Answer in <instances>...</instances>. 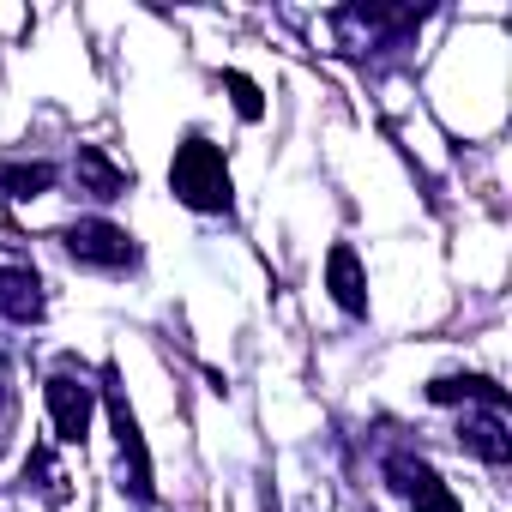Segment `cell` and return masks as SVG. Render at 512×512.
I'll use <instances>...</instances> for the list:
<instances>
[{
  "label": "cell",
  "mask_w": 512,
  "mask_h": 512,
  "mask_svg": "<svg viewBox=\"0 0 512 512\" xmlns=\"http://www.w3.org/2000/svg\"><path fill=\"white\" fill-rule=\"evenodd\" d=\"M169 193L199 217H229L235 211L229 157H223V145H211V133H199V127L181 133V145L169 157Z\"/></svg>",
  "instance_id": "cell-1"
},
{
  "label": "cell",
  "mask_w": 512,
  "mask_h": 512,
  "mask_svg": "<svg viewBox=\"0 0 512 512\" xmlns=\"http://www.w3.org/2000/svg\"><path fill=\"white\" fill-rule=\"evenodd\" d=\"M103 416H109V428H115V464H121V494L139 506V512H151L157 506V470H151V446H145V434H139V416H133V404H127V392H121V374H115V362H103Z\"/></svg>",
  "instance_id": "cell-2"
},
{
  "label": "cell",
  "mask_w": 512,
  "mask_h": 512,
  "mask_svg": "<svg viewBox=\"0 0 512 512\" xmlns=\"http://www.w3.org/2000/svg\"><path fill=\"white\" fill-rule=\"evenodd\" d=\"M61 253H67V260L73 266H85V272H109V278H121V272H139V260H145V253H139V241H133V229H121L115 217H73L61 235Z\"/></svg>",
  "instance_id": "cell-3"
},
{
  "label": "cell",
  "mask_w": 512,
  "mask_h": 512,
  "mask_svg": "<svg viewBox=\"0 0 512 512\" xmlns=\"http://www.w3.org/2000/svg\"><path fill=\"white\" fill-rule=\"evenodd\" d=\"M428 7H338L332 13V31L350 55H380V49H404L416 31H422Z\"/></svg>",
  "instance_id": "cell-4"
},
{
  "label": "cell",
  "mask_w": 512,
  "mask_h": 512,
  "mask_svg": "<svg viewBox=\"0 0 512 512\" xmlns=\"http://www.w3.org/2000/svg\"><path fill=\"white\" fill-rule=\"evenodd\" d=\"M380 482H386L404 506H416V512H464L458 494L440 482V470H434L422 452H410V446H386V452H380Z\"/></svg>",
  "instance_id": "cell-5"
},
{
  "label": "cell",
  "mask_w": 512,
  "mask_h": 512,
  "mask_svg": "<svg viewBox=\"0 0 512 512\" xmlns=\"http://www.w3.org/2000/svg\"><path fill=\"white\" fill-rule=\"evenodd\" d=\"M43 410L61 446H85L91 440V416H97V386H85V374H73V362H61L43 380Z\"/></svg>",
  "instance_id": "cell-6"
},
{
  "label": "cell",
  "mask_w": 512,
  "mask_h": 512,
  "mask_svg": "<svg viewBox=\"0 0 512 512\" xmlns=\"http://www.w3.org/2000/svg\"><path fill=\"white\" fill-rule=\"evenodd\" d=\"M133 169L127 163H115L103 145H79L73 151V199H91V205H115V199H127L133 193Z\"/></svg>",
  "instance_id": "cell-7"
},
{
  "label": "cell",
  "mask_w": 512,
  "mask_h": 512,
  "mask_svg": "<svg viewBox=\"0 0 512 512\" xmlns=\"http://www.w3.org/2000/svg\"><path fill=\"white\" fill-rule=\"evenodd\" d=\"M326 296L350 320H368V266L350 241H332V253H326Z\"/></svg>",
  "instance_id": "cell-8"
},
{
  "label": "cell",
  "mask_w": 512,
  "mask_h": 512,
  "mask_svg": "<svg viewBox=\"0 0 512 512\" xmlns=\"http://www.w3.org/2000/svg\"><path fill=\"white\" fill-rule=\"evenodd\" d=\"M458 446H464L470 458H482L488 470H506V464H512L506 410H464V416H458Z\"/></svg>",
  "instance_id": "cell-9"
},
{
  "label": "cell",
  "mask_w": 512,
  "mask_h": 512,
  "mask_svg": "<svg viewBox=\"0 0 512 512\" xmlns=\"http://www.w3.org/2000/svg\"><path fill=\"white\" fill-rule=\"evenodd\" d=\"M43 314H49V284L37 278V266H0V320L43 326Z\"/></svg>",
  "instance_id": "cell-10"
},
{
  "label": "cell",
  "mask_w": 512,
  "mask_h": 512,
  "mask_svg": "<svg viewBox=\"0 0 512 512\" xmlns=\"http://www.w3.org/2000/svg\"><path fill=\"white\" fill-rule=\"evenodd\" d=\"M428 404H482V410H506V386H494L488 374H434L422 386Z\"/></svg>",
  "instance_id": "cell-11"
},
{
  "label": "cell",
  "mask_w": 512,
  "mask_h": 512,
  "mask_svg": "<svg viewBox=\"0 0 512 512\" xmlns=\"http://www.w3.org/2000/svg\"><path fill=\"white\" fill-rule=\"evenodd\" d=\"M61 181V163L37 157V163H0V199H43Z\"/></svg>",
  "instance_id": "cell-12"
},
{
  "label": "cell",
  "mask_w": 512,
  "mask_h": 512,
  "mask_svg": "<svg viewBox=\"0 0 512 512\" xmlns=\"http://www.w3.org/2000/svg\"><path fill=\"white\" fill-rule=\"evenodd\" d=\"M223 91L235 97V115H241V121H260V115H266V97H260V85H253L247 73L229 67V73H223Z\"/></svg>",
  "instance_id": "cell-13"
}]
</instances>
